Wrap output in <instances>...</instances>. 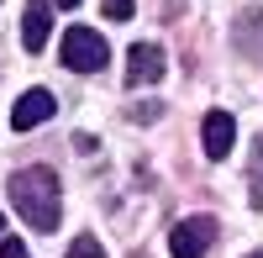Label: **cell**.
Here are the masks:
<instances>
[{
    "label": "cell",
    "mask_w": 263,
    "mask_h": 258,
    "mask_svg": "<svg viewBox=\"0 0 263 258\" xmlns=\"http://www.w3.org/2000/svg\"><path fill=\"white\" fill-rule=\"evenodd\" d=\"M11 206L16 216H27L37 232H53L63 216V195H58V174L48 163H32V169H16L11 174Z\"/></svg>",
    "instance_id": "1"
},
{
    "label": "cell",
    "mask_w": 263,
    "mask_h": 258,
    "mask_svg": "<svg viewBox=\"0 0 263 258\" xmlns=\"http://www.w3.org/2000/svg\"><path fill=\"white\" fill-rule=\"evenodd\" d=\"M58 58H63V69H74V74H95V69H105L111 53H105V37L95 27H69V32H63Z\"/></svg>",
    "instance_id": "2"
},
{
    "label": "cell",
    "mask_w": 263,
    "mask_h": 258,
    "mask_svg": "<svg viewBox=\"0 0 263 258\" xmlns=\"http://www.w3.org/2000/svg\"><path fill=\"white\" fill-rule=\"evenodd\" d=\"M216 243V222L211 216H184L179 227L168 232V253L174 258H205Z\"/></svg>",
    "instance_id": "3"
},
{
    "label": "cell",
    "mask_w": 263,
    "mask_h": 258,
    "mask_svg": "<svg viewBox=\"0 0 263 258\" xmlns=\"http://www.w3.org/2000/svg\"><path fill=\"white\" fill-rule=\"evenodd\" d=\"M158 79H163V53L153 48V42H132V53H126V84L142 90V84H158Z\"/></svg>",
    "instance_id": "4"
},
{
    "label": "cell",
    "mask_w": 263,
    "mask_h": 258,
    "mask_svg": "<svg viewBox=\"0 0 263 258\" xmlns=\"http://www.w3.org/2000/svg\"><path fill=\"white\" fill-rule=\"evenodd\" d=\"M53 111H58V100L48 90H27V95L11 105V126H16V132H32V126H42Z\"/></svg>",
    "instance_id": "5"
},
{
    "label": "cell",
    "mask_w": 263,
    "mask_h": 258,
    "mask_svg": "<svg viewBox=\"0 0 263 258\" xmlns=\"http://www.w3.org/2000/svg\"><path fill=\"white\" fill-rule=\"evenodd\" d=\"M200 137H205V158H227L232 153V142H237V121L227 111H211L200 121Z\"/></svg>",
    "instance_id": "6"
},
{
    "label": "cell",
    "mask_w": 263,
    "mask_h": 258,
    "mask_svg": "<svg viewBox=\"0 0 263 258\" xmlns=\"http://www.w3.org/2000/svg\"><path fill=\"white\" fill-rule=\"evenodd\" d=\"M48 32H53V0H32L27 16H21V42L37 53L42 42H48Z\"/></svg>",
    "instance_id": "7"
},
{
    "label": "cell",
    "mask_w": 263,
    "mask_h": 258,
    "mask_svg": "<svg viewBox=\"0 0 263 258\" xmlns=\"http://www.w3.org/2000/svg\"><path fill=\"white\" fill-rule=\"evenodd\" d=\"M248 195H253V206H263V137L253 142V163H248Z\"/></svg>",
    "instance_id": "8"
},
{
    "label": "cell",
    "mask_w": 263,
    "mask_h": 258,
    "mask_svg": "<svg viewBox=\"0 0 263 258\" xmlns=\"http://www.w3.org/2000/svg\"><path fill=\"white\" fill-rule=\"evenodd\" d=\"M69 258H105V248L90 237V232H79V237L69 243Z\"/></svg>",
    "instance_id": "9"
},
{
    "label": "cell",
    "mask_w": 263,
    "mask_h": 258,
    "mask_svg": "<svg viewBox=\"0 0 263 258\" xmlns=\"http://www.w3.org/2000/svg\"><path fill=\"white\" fill-rule=\"evenodd\" d=\"M100 11L111 16V21H132V16H137V0H105Z\"/></svg>",
    "instance_id": "10"
},
{
    "label": "cell",
    "mask_w": 263,
    "mask_h": 258,
    "mask_svg": "<svg viewBox=\"0 0 263 258\" xmlns=\"http://www.w3.org/2000/svg\"><path fill=\"white\" fill-rule=\"evenodd\" d=\"M0 258H27V248H21L16 237H0Z\"/></svg>",
    "instance_id": "11"
},
{
    "label": "cell",
    "mask_w": 263,
    "mask_h": 258,
    "mask_svg": "<svg viewBox=\"0 0 263 258\" xmlns=\"http://www.w3.org/2000/svg\"><path fill=\"white\" fill-rule=\"evenodd\" d=\"M53 6H79V0H53Z\"/></svg>",
    "instance_id": "12"
},
{
    "label": "cell",
    "mask_w": 263,
    "mask_h": 258,
    "mask_svg": "<svg viewBox=\"0 0 263 258\" xmlns=\"http://www.w3.org/2000/svg\"><path fill=\"white\" fill-rule=\"evenodd\" d=\"M0 232H6V216H0Z\"/></svg>",
    "instance_id": "13"
},
{
    "label": "cell",
    "mask_w": 263,
    "mask_h": 258,
    "mask_svg": "<svg viewBox=\"0 0 263 258\" xmlns=\"http://www.w3.org/2000/svg\"><path fill=\"white\" fill-rule=\"evenodd\" d=\"M248 258H263V253H248Z\"/></svg>",
    "instance_id": "14"
}]
</instances>
